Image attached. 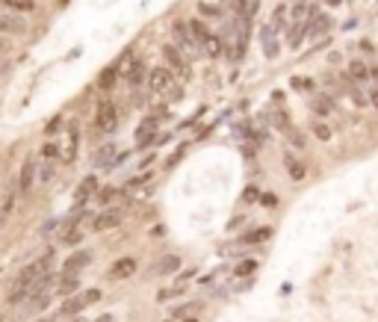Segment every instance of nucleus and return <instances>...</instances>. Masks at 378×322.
I'll return each instance as SVG.
<instances>
[{"label":"nucleus","mask_w":378,"mask_h":322,"mask_svg":"<svg viewBox=\"0 0 378 322\" xmlns=\"http://www.w3.org/2000/svg\"><path fill=\"white\" fill-rule=\"evenodd\" d=\"M51 251L47 254H42V258H36L33 263H27L24 269H21V275H18V281H15V287H12V293H9V299L12 301H21V299H27L30 293H33V287H36L45 275H51Z\"/></svg>","instance_id":"1"},{"label":"nucleus","mask_w":378,"mask_h":322,"mask_svg":"<svg viewBox=\"0 0 378 322\" xmlns=\"http://www.w3.org/2000/svg\"><path fill=\"white\" fill-rule=\"evenodd\" d=\"M116 125H119L116 104H112V100H101V104H98V113H95V127L101 133H112V130H116Z\"/></svg>","instance_id":"2"},{"label":"nucleus","mask_w":378,"mask_h":322,"mask_svg":"<svg viewBox=\"0 0 378 322\" xmlns=\"http://www.w3.org/2000/svg\"><path fill=\"white\" fill-rule=\"evenodd\" d=\"M163 59H166V69L177 77H187L189 74V65L184 59V50H180L175 42L172 45H163Z\"/></svg>","instance_id":"3"},{"label":"nucleus","mask_w":378,"mask_h":322,"mask_svg":"<svg viewBox=\"0 0 378 322\" xmlns=\"http://www.w3.org/2000/svg\"><path fill=\"white\" fill-rule=\"evenodd\" d=\"M172 36H175V45L180 47V50H187V54H195V36H192V27L187 24V21H175L172 24Z\"/></svg>","instance_id":"4"},{"label":"nucleus","mask_w":378,"mask_h":322,"mask_svg":"<svg viewBox=\"0 0 378 322\" xmlns=\"http://www.w3.org/2000/svg\"><path fill=\"white\" fill-rule=\"evenodd\" d=\"M98 299H101V290H86L83 296H77V299H69V301H65V304H62V314H65V316L80 314L83 308H89L92 301H98Z\"/></svg>","instance_id":"5"},{"label":"nucleus","mask_w":378,"mask_h":322,"mask_svg":"<svg viewBox=\"0 0 378 322\" xmlns=\"http://www.w3.org/2000/svg\"><path fill=\"white\" fill-rule=\"evenodd\" d=\"M122 74H124V80L130 83V86H139L142 77H145V62L142 59H127L122 65Z\"/></svg>","instance_id":"6"},{"label":"nucleus","mask_w":378,"mask_h":322,"mask_svg":"<svg viewBox=\"0 0 378 322\" xmlns=\"http://www.w3.org/2000/svg\"><path fill=\"white\" fill-rule=\"evenodd\" d=\"M119 225H122V213H119V210H104V213H98L95 222H92L95 231H112V228H119Z\"/></svg>","instance_id":"7"},{"label":"nucleus","mask_w":378,"mask_h":322,"mask_svg":"<svg viewBox=\"0 0 378 322\" xmlns=\"http://www.w3.org/2000/svg\"><path fill=\"white\" fill-rule=\"evenodd\" d=\"M148 83H151V92H166L172 86V71L169 69H151V77H148Z\"/></svg>","instance_id":"8"},{"label":"nucleus","mask_w":378,"mask_h":322,"mask_svg":"<svg viewBox=\"0 0 378 322\" xmlns=\"http://www.w3.org/2000/svg\"><path fill=\"white\" fill-rule=\"evenodd\" d=\"M33 178H36V160H24V168L18 175V192L27 195L33 190Z\"/></svg>","instance_id":"9"},{"label":"nucleus","mask_w":378,"mask_h":322,"mask_svg":"<svg viewBox=\"0 0 378 322\" xmlns=\"http://www.w3.org/2000/svg\"><path fill=\"white\" fill-rule=\"evenodd\" d=\"M116 154H119V148L112 145V142H107V145H101L95 151V163L101 166V168H110L112 163H116Z\"/></svg>","instance_id":"10"},{"label":"nucleus","mask_w":378,"mask_h":322,"mask_svg":"<svg viewBox=\"0 0 378 322\" xmlns=\"http://www.w3.org/2000/svg\"><path fill=\"white\" fill-rule=\"evenodd\" d=\"M134 272H136V260L134 258H122V260L112 263V269H110L112 278H130Z\"/></svg>","instance_id":"11"},{"label":"nucleus","mask_w":378,"mask_h":322,"mask_svg":"<svg viewBox=\"0 0 378 322\" xmlns=\"http://www.w3.org/2000/svg\"><path fill=\"white\" fill-rule=\"evenodd\" d=\"M95 190H98V178H95V175H89V178H83V180H80V186H77V195H74V198H77V205H83V201H86V198H89Z\"/></svg>","instance_id":"12"},{"label":"nucleus","mask_w":378,"mask_h":322,"mask_svg":"<svg viewBox=\"0 0 378 322\" xmlns=\"http://www.w3.org/2000/svg\"><path fill=\"white\" fill-rule=\"evenodd\" d=\"M89 258H92L89 251H77V254H71V258L65 260V272H80V269H83V266L89 263Z\"/></svg>","instance_id":"13"},{"label":"nucleus","mask_w":378,"mask_h":322,"mask_svg":"<svg viewBox=\"0 0 378 322\" xmlns=\"http://www.w3.org/2000/svg\"><path fill=\"white\" fill-rule=\"evenodd\" d=\"M370 65H364V62H352L349 65V77L355 80V83H370Z\"/></svg>","instance_id":"14"},{"label":"nucleus","mask_w":378,"mask_h":322,"mask_svg":"<svg viewBox=\"0 0 378 322\" xmlns=\"http://www.w3.org/2000/svg\"><path fill=\"white\" fill-rule=\"evenodd\" d=\"M284 163H287V172H290V178H293V180H302V178L307 175V168H305V163H302V160H295V157H290V154H287V157H284Z\"/></svg>","instance_id":"15"},{"label":"nucleus","mask_w":378,"mask_h":322,"mask_svg":"<svg viewBox=\"0 0 378 322\" xmlns=\"http://www.w3.org/2000/svg\"><path fill=\"white\" fill-rule=\"evenodd\" d=\"M119 71H122L119 65H110V69L101 74V80H98V86H101L104 92H107V89H112V86H116V77H119Z\"/></svg>","instance_id":"16"},{"label":"nucleus","mask_w":378,"mask_h":322,"mask_svg":"<svg viewBox=\"0 0 378 322\" xmlns=\"http://www.w3.org/2000/svg\"><path fill=\"white\" fill-rule=\"evenodd\" d=\"M12 207H15V190L12 186H6V192H4V201H0V222L12 213Z\"/></svg>","instance_id":"17"},{"label":"nucleus","mask_w":378,"mask_h":322,"mask_svg":"<svg viewBox=\"0 0 378 322\" xmlns=\"http://www.w3.org/2000/svg\"><path fill=\"white\" fill-rule=\"evenodd\" d=\"M269 236H272V228H257V231H252V234H245L242 243H266Z\"/></svg>","instance_id":"18"},{"label":"nucleus","mask_w":378,"mask_h":322,"mask_svg":"<svg viewBox=\"0 0 378 322\" xmlns=\"http://www.w3.org/2000/svg\"><path fill=\"white\" fill-rule=\"evenodd\" d=\"M80 287L77 281V272H62V284H59V293H74Z\"/></svg>","instance_id":"19"},{"label":"nucleus","mask_w":378,"mask_h":322,"mask_svg":"<svg viewBox=\"0 0 378 322\" xmlns=\"http://www.w3.org/2000/svg\"><path fill=\"white\" fill-rule=\"evenodd\" d=\"M272 27H263V45H266V57H278V45H275V36H272Z\"/></svg>","instance_id":"20"},{"label":"nucleus","mask_w":378,"mask_h":322,"mask_svg":"<svg viewBox=\"0 0 378 322\" xmlns=\"http://www.w3.org/2000/svg\"><path fill=\"white\" fill-rule=\"evenodd\" d=\"M157 142V130H136V145L139 148H148Z\"/></svg>","instance_id":"21"},{"label":"nucleus","mask_w":378,"mask_h":322,"mask_svg":"<svg viewBox=\"0 0 378 322\" xmlns=\"http://www.w3.org/2000/svg\"><path fill=\"white\" fill-rule=\"evenodd\" d=\"M0 30H9V33H24V24H21V21H15V18H9V15H4V18H0Z\"/></svg>","instance_id":"22"},{"label":"nucleus","mask_w":378,"mask_h":322,"mask_svg":"<svg viewBox=\"0 0 378 322\" xmlns=\"http://www.w3.org/2000/svg\"><path fill=\"white\" fill-rule=\"evenodd\" d=\"M177 266H180V258H166V260H163V263L157 266V272H160V275H166V272H175Z\"/></svg>","instance_id":"23"},{"label":"nucleus","mask_w":378,"mask_h":322,"mask_svg":"<svg viewBox=\"0 0 378 322\" xmlns=\"http://www.w3.org/2000/svg\"><path fill=\"white\" fill-rule=\"evenodd\" d=\"M314 137L322 139V142H328V139H331V127L322 125V122H314Z\"/></svg>","instance_id":"24"},{"label":"nucleus","mask_w":378,"mask_h":322,"mask_svg":"<svg viewBox=\"0 0 378 322\" xmlns=\"http://www.w3.org/2000/svg\"><path fill=\"white\" fill-rule=\"evenodd\" d=\"M6 6L21 9V12H30V9H33V0H6Z\"/></svg>","instance_id":"25"},{"label":"nucleus","mask_w":378,"mask_h":322,"mask_svg":"<svg viewBox=\"0 0 378 322\" xmlns=\"http://www.w3.org/2000/svg\"><path fill=\"white\" fill-rule=\"evenodd\" d=\"M284 15H287V9H284V6H278V9H275V21H272V30H281V27H284Z\"/></svg>","instance_id":"26"},{"label":"nucleus","mask_w":378,"mask_h":322,"mask_svg":"<svg viewBox=\"0 0 378 322\" xmlns=\"http://www.w3.org/2000/svg\"><path fill=\"white\" fill-rule=\"evenodd\" d=\"M257 269V260H245L240 269H237V275H249V272H254Z\"/></svg>","instance_id":"27"},{"label":"nucleus","mask_w":378,"mask_h":322,"mask_svg":"<svg viewBox=\"0 0 378 322\" xmlns=\"http://www.w3.org/2000/svg\"><path fill=\"white\" fill-rule=\"evenodd\" d=\"M293 86H295V89H314V80L299 77V80H293Z\"/></svg>","instance_id":"28"},{"label":"nucleus","mask_w":378,"mask_h":322,"mask_svg":"<svg viewBox=\"0 0 378 322\" xmlns=\"http://www.w3.org/2000/svg\"><path fill=\"white\" fill-rule=\"evenodd\" d=\"M80 240H83V234H77V231H69V234H65V243H69V246H74V243H80Z\"/></svg>","instance_id":"29"},{"label":"nucleus","mask_w":378,"mask_h":322,"mask_svg":"<svg viewBox=\"0 0 378 322\" xmlns=\"http://www.w3.org/2000/svg\"><path fill=\"white\" fill-rule=\"evenodd\" d=\"M42 157H45V160H54V157H57V145H45V148H42Z\"/></svg>","instance_id":"30"},{"label":"nucleus","mask_w":378,"mask_h":322,"mask_svg":"<svg viewBox=\"0 0 378 322\" xmlns=\"http://www.w3.org/2000/svg\"><path fill=\"white\" fill-rule=\"evenodd\" d=\"M370 104L378 110V86H372V89H370Z\"/></svg>","instance_id":"31"},{"label":"nucleus","mask_w":378,"mask_h":322,"mask_svg":"<svg viewBox=\"0 0 378 322\" xmlns=\"http://www.w3.org/2000/svg\"><path fill=\"white\" fill-rule=\"evenodd\" d=\"M184 322H199V319H195V316H189V319H184Z\"/></svg>","instance_id":"32"},{"label":"nucleus","mask_w":378,"mask_h":322,"mask_svg":"<svg viewBox=\"0 0 378 322\" xmlns=\"http://www.w3.org/2000/svg\"><path fill=\"white\" fill-rule=\"evenodd\" d=\"M328 4H340V0H328Z\"/></svg>","instance_id":"33"},{"label":"nucleus","mask_w":378,"mask_h":322,"mask_svg":"<svg viewBox=\"0 0 378 322\" xmlns=\"http://www.w3.org/2000/svg\"><path fill=\"white\" fill-rule=\"evenodd\" d=\"M4 45H6V42H4V39H0V47H4Z\"/></svg>","instance_id":"34"},{"label":"nucleus","mask_w":378,"mask_h":322,"mask_svg":"<svg viewBox=\"0 0 378 322\" xmlns=\"http://www.w3.org/2000/svg\"><path fill=\"white\" fill-rule=\"evenodd\" d=\"M4 4H6V0H4Z\"/></svg>","instance_id":"35"}]
</instances>
